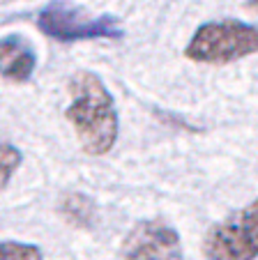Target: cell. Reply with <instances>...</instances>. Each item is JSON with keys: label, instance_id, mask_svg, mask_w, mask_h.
Wrapping results in <instances>:
<instances>
[{"label": "cell", "instance_id": "2", "mask_svg": "<svg viewBox=\"0 0 258 260\" xmlns=\"http://www.w3.org/2000/svg\"><path fill=\"white\" fill-rule=\"evenodd\" d=\"M253 53H258V25L235 19L198 25L185 46V58L205 64L235 62Z\"/></svg>", "mask_w": 258, "mask_h": 260}, {"label": "cell", "instance_id": "4", "mask_svg": "<svg viewBox=\"0 0 258 260\" xmlns=\"http://www.w3.org/2000/svg\"><path fill=\"white\" fill-rule=\"evenodd\" d=\"M39 30L55 42H85V40H122L125 28L113 16H88L83 10L67 3H49L37 16Z\"/></svg>", "mask_w": 258, "mask_h": 260}, {"label": "cell", "instance_id": "9", "mask_svg": "<svg viewBox=\"0 0 258 260\" xmlns=\"http://www.w3.org/2000/svg\"><path fill=\"white\" fill-rule=\"evenodd\" d=\"M244 5H247L251 12H256V14H258V0H244Z\"/></svg>", "mask_w": 258, "mask_h": 260}, {"label": "cell", "instance_id": "8", "mask_svg": "<svg viewBox=\"0 0 258 260\" xmlns=\"http://www.w3.org/2000/svg\"><path fill=\"white\" fill-rule=\"evenodd\" d=\"M0 260H44L42 249L25 242H0Z\"/></svg>", "mask_w": 258, "mask_h": 260}, {"label": "cell", "instance_id": "1", "mask_svg": "<svg viewBox=\"0 0 258 260\" xmlns=\"http://www.w3.org/2000/svg\"><path fill=\"white\" fill-rule=\"evenodd\" d=\"M65 118L88 154L102 157L113 150L120 122L111 92L97 74L76 72L69 79V106L65 108Z\"/></svg>", "mask_w": 258, "mask_h": 260}, {"label": "cell", "instance_id": "3", "mask_svg": "<svg viewBox=\"0 0 258 260\" xmlns=\"http://www.w3.org/2000/svg\"><path fill=\"white\" fill-rule=\"evenodd\" d=\"M203 253L208 260L258 258V198L210 228L203 240Z\"/></svg>", "mask_w": 258, "mask_h": 260}, {"label": "cell", "instance_id": "6", "mask_svg": "<svg viewBox=\"0 0 258 260\" xmlns=\"http://www.w3.org/2000/svg\"><path fill=\"white\" fill-rule=\"evenodd\" d=\"M37 67V55L23 37H3L0 40V76L12 83H25Z\"/></svg>", "mask_w": 258, "mask_h": 260}, {"label": "cell", "instance_id": "7", "mask_svg": "<svg viewBox=\"0 0 258 260\" xmlns=\"http://www.w3.org/2000/svg\"><path fill=\"white\" fill-rule=\"evenodd\" d=\"M21 161H23L21 150H16L10 143H0V189H5L10 184L14 173L19 171Z\"/></svg>", "mask_w": 258, "mask_h": 260}, {"label": "cell", "instance_id": "5", "mask_svg": "<svg viewBox=\"0 0 258 260\" xmlns=\"http://www.w3.org/2000/svg\"><path fill=\"white\" fill-rule=\"evenodd\" d=\"M182 242L168 221L146 219L129 231L118 260H180Z\"/></svg>", "mask_w": 258, "mask_h": 260}]
</instances>
